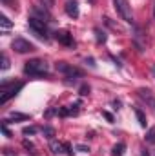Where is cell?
Returning <instances> with one entry per match:
<instances>
[{"label": "cell", "mask_w": 155, "mask_h": 156, "mask_svg": "<svg viewBox=\"0 0 155 156\" xmlns=\"http://www.w3.org/2000/svg\"><path fill=\"white\" fill-rule=\"evenodd\" d=\"M152 75H153V76H155V64H153V66H152Z\"/></svg>", "instance_id": "34"}, {"label": "cell", "mask_w": 155, "mask_h": 156, "mask_svg": "<svg viewBox=\"0 0 155 156\" xmlns=\"http://www.w3.org/2000/svg\"><path fill=\"white\" fill-rule=\"evenodd\" d=\"M95 38H97V44H104L108 40V37H106V33L100 27H95Z\"/></svg>", "instance_id": "16"}, {"label": "cell", "mask_w": 155, "mask_h": 156, "mask_svg": "<svg viewBox=\"0 0 155 156\" xmlns=\"http://www.w3.org/2000/svg\"><path fill=\"white\" fill-rule=\"evenodd\" d=\"M153 16H155V5H153Z\"/></svg>", "instance_id": "35"}, {"label": "cell", "mask_w": 155, "mask_h": 156, "mask_svg": "<svg viewBox=\"0 0 155 156\" xmlns=\"http://www.w3.org/2000/svg\"><path fill=\"white\" fill-rule=\"evenodd\" d=\"M124 151H126V145L122 142H119L117 145H113V149H112V156H122Z\"/></svg>", "instance_id": "15"}, {"label": "cell", "mask_w": 155, "mask_h": 156, "mask_svg": "<svg viewBox=\"0 0 155 156\" xmlns=\"http://www.w3.org/2000/svg\"><path fill=\"white\" fill-rule=\"evenodd\" d=\"M78 94H80V96H88V94H89V85L82 83V85L78 87Z\"/></svg>", "instance_id": "24"}, {"label": "cell", "mask_w": 155, "mask_h": 156, "mask_svg": "<svg viewBox=\"0 0 155 156\" xmlns=\"http://www.w3.org/2000/svg\"><path fill=\"white\" fill-rule=\"evenodd\" d=\"M2 133H4V134H6L7 138H11V136H13V134L9 133V129H7V125H4V123H2Z\"/></svg>", "instance_id": "29"}, {"label": "cell", "mask_w": 155, "mask_h": 156, "mask_svg": "<svg viewBox=\"0 0 155 156\" xmlns=\"http://www.w3.org/2000/svg\"><path fill=\"white\" fill-rule=\"evenodd\" d=\"M55 69H57L59 73H62L66 78H80L82 76V71L77 69V67H73V66L68 64V62H57V64H55Z\"/></svg>", "instance_id": "5"}, {"label": "cell", "mask_w": 155, "mask_h": 156, "mask_svg": "<svg viewBox=\"0 0 155 156\" xmlns=\"http://www.w3.org/2000/svg\"><path fill=\"white\" fill-rule=\"evenodd\" d=\"M133 42H135V45H137V51H139V53H142V51H144V44H142V31H141L139 27H135Z\"/></svg>", "instance_id": "12"}, {"label": "cell", "mask_w": 155, "mask_h": 156, "mask_svg": "<svg viewBox=\"0 0 155 156\" xmlns=\"http://www.w3.org/2000/svg\"><path fill=\"white\" fill-rule=\"evenodd\" d=\"M66 13H68V16H71V18H78V5L77 2H68L66 4Z\"/></svg>", "instance_id": "13"}, {"label": "cell", "mask_w": 155, "mask_h": 156, "mask_svg": "<svg viewBox=\"0 0 155 156\" xmlns=\"http://www.w3.org/2000/svg\"><path fill=\"white\" fill-rule=\"evenodd\" d=\"M40 5H46V7H49L51 9V5H53V0H39Z\"/></svg>", "instance_id": "28"}, {"label": "cell", "mask_w": 155, "mask_h": 156, "mask_svg": "<svg viewBox=\"0 0 155 156\" xmlns=\"http://www.w3.org/2000/svg\"><path fill=\"white\" fill-rule=\"evenodd\" d=\"M80 113V104H73V105H68V107H60L59 109V116H77Z\"/></svg>", "instance_id": "10"}, {"label": "cell", "mask_w": 155, "mask_h": 156, "mask_svg": "<svg viewBox=\"0 0 155 156\" xmlns=\"http://www.w3.org/2000/svg\"><path fill=\"white\" fill-rule=\"evenodd\" d=\"M29 115H24V113H11L9 115V118H4L2 120V123L4 125H7V123H11V120L13 122H26V120H29Z\"/></svg>", "instance_id": "11"}, {"label": "cell", "mask_w": 155, "mask_h": 156, "mask_svg": "<svg viewBox=\"0 0 155 156\" xmlns=\"http://www.w3.org/2000/svg\"><path fill=\"white\" fill-rule=\"evenodd\" d=\"M89 2H91V4H93V2H95V0H89Z\"/></svg>", "instance_id": "36"}, {"label": "cell", "mask_w": 155, "mask_h": 156, "mask_svg": "<svg viewBox=\"0 0 155 156\" xmlns=\"http://www.w3.org/2000/svg\"><path fill=\"white\" fill-rule=\"evenodd\" d=\"M49 149L53 154H62L64 153V144L57 142V140H49Z\"/></svg>", "instance_id": "14"}, {"label": "cell", "mask_w": 155, "mask_h": 156, "mask_svg": "<svg viewBox=\"0 0 155 156\" xmlns=\"http://www.w3.org/2000/svg\"><path fill=\"white\" fill-rule=\"evenodd\" d=\"M11 26H13V22H11L6 15H2V27H4V31H6V29H9Z\"/></svg>", "instance_id": "23"}, {"label": "cell", "mask_w": 155, "mask_h": 156, "mask_svg": "<svg viewBox=\"0 0 155 156\" xmlns=\"http://www.w3.org/2000/svg\"><path fill=\"white\" fill-rule=\"evenodd\" d=\"M9 58H7V55L6 53H2V71H7L9 69Z\"/></svg>", "instance_id": "20"}, {"label": "cell", "mask_w": 155, "mask_h": 156, "mask_svg": "<svg viewBox=\"0 0 155 156\" xmlns=\"http://www.w3.org/2000/svg\"><path fill=\"white\" fill-rule=\"evenodd\" d=\"M102 115H104V116L108 118V122H113V116H112V115H110V113H108V111H104V113H102Z\"/></svg>", "instance_id": "30"}, {"label": "cell", "mask_w": 155, "mask_h": 156, "mask_svg": "<svg viewBox=\"0 0 155 156\" xmlns=\"http://www.w3.org/2000/svg\"><path fill=\"white\" fill-rule=\"evenodd\" d=\"M133 111H135V116L139 120V125H141V127H146V116H144V113H142L139 107H135Z\"/></svg>", "instance_id": "17"}, {"label": "cell", "mask_w": 155, "mask_h": 156, "mask_svg": "<svg viewBox=\"0 0 155 156\" xmlns=\"http://www.w3.org/2000/svg\"><path fill=\"white\" fill-rule=\"evenodd\" d=\"M86 64H89L91 67H95V64H93V58H86Z\"/></svg>", "instance_id": "32"}, {"label": "cell", "mask_w": 155, "mask_h": 156, "mask_svg": "<svg viewBox=\"0 0 155 156\" xmlns=\"http://www.w3.org/2000/svg\"><path fill=\"white\" fill-rule=\"evenodd\" d=\"M146 142H148V144H155V127H152V129L146 133Z\"/></svg>", "instance_id": "19"}, {"label": "cell", "mask_w": 155, "mask_h": 156, "mask_svg": "<svg viewBox=\"0 0 155 156\" xmlns=\"http://www.w3.org/2000/svg\"><path fill=\"white\" fill-rule=\"evenodd\" d=\"M24 73L28 76H35V78H47L49 76V66L40 60V58H33L29 62H26L24 66Z\"/></svg>", "instance_id": "1"}, {"label": "cell", "mask_w": 155, "mask_h": 156, "mask_svg": "<svg viewBox=\"0 0 155 156\" xmlns=\"http://www.w3.org/2000/svg\"><path fill=\"white\" fill-rule=\"evenodd\" d=\"M55 40H57L59 44L66 45V47H75V40H73V37H71L68 31H57V33H55Z\"/></svg>", "instance_id": "9"}, {"label": "cell", "mask_w": 155, "mask_h": 156, "mask_svg": "<svg viewBox=\"0 0 155 156\" xmlns=\"http://www.w3.org/2000/svg\"><path fill=\"white\" fill-rule=\"evenodd\" d=\"M29 16H35V18H39L42 22H46V24H49V22H53V16H51V13H49V7H46V5H33L31 7V15Z\"/></svg>", "instance_id": "7"}, {"label": "cell", "mask_w": 155, "mask_h": 156, "mask_svg": "<svg viewBox=\"0 0 155 156\" xmlns=\"http://www.w3.org/2000/svg\"><path fill=\"white\" fill-rule=\"evenodd\" d=\"M2 4L11 7V9H17V0H2Z\"/></svg>", "instance_id": "26"}, {"label": "cell", "mask_w": 155, "mask_h": 156, "mask_svg": "<svg viewBox=\"0 0 155 156\" xmlns=\"http://www.w3.org/2000/svg\"><path fill=\"white\" fill-rule=\"evenodd\" d=\"M137 96H139L148 107H152V109L155 111V96H153V93H152L150 89H144V87L137 89Z\"/></svg>", "instance_id": "8"}, {"label": "cell", "mask_w": 155, "mask_h": 156, "mask_svg": "<svg viewBox=\"0 0 155 156\" xmlns=\"http://www.w3.org/2000/svg\"><path fill=\"white\" fill-rule=\"evenodd\" d=\"M42 133H44V136H46L47 140H53V136H55V129H53V127H49V125L42 127Z\"/></svg>", "instance_id": "18"}, {"label": "cell", "mask_w": 155, "mask_h": 156, "mask_svg": "<svg viewBox=\"0 0 155 156\" xmlns=\"http://www.w3.org/2000/svg\"><path fill=\"white\" fill-rule=\"evenodd\" d=\"M64 154H68V156H71V154H73V149H71V145H70L68 142L64 144Z\"/></svg>", "instance_id": "27"}, {"label": "cell", "mask_w": 155, "mask_h": 156, "mask_svg": "<svg viewBox=\"0 0 155 156\" xmlns=\"http://www.w3.org/2000/svg\"><path fill=\"white\" fill-rule=\"evenodd\" d=\"M53 115H59V107H51V109H47L44 116H46V118H51Z\"/></svg>", "instance_id": "25"}, {"label": "cell", "mask_w": 155, "mask_h": 156, "mask_svg": "<svg viewBox=\"0 0 155 156\" xmlns=\"http://www.w3.org/2000/svg\"><path fill=\"white\" fill-rule=\"evenodd\" d=\"M22 87H24V82H2V87H0V91H2L0 104H2V105L7 104L13 96L18 94V91H20Z\"/></svg>", "instance_id": "2"}, {"label": "cell", "mask_w": 155, "mask_h": 156, "mask_svg": "<svg viewBox=\"0 0 155 156\" xmlns=\"http://www.w3.org/2000/svg\"><path fill=\"white\" fill-rule=\"evenodd\" d=\"M11 49H13L15 53L26 55V53H31V51H35V45H33L29 40H26V38H15L13 42H11Z\"/></svg>", "instance_id": "6"}, {"label": "cell", "mask_w": 155, "mask_h": 156, "mask_svg": "<svg viewBox=\"0 0 155 156\" xmlns=\"http://www.w3.org/2000/svg\"><path fill=\"white\" fill-rule=\"evenodd\" d=\"M24 147L28 149V153H31L33 156H37V151H35V145H33L31 142H28V140H24Z\"/></svg>", "instance_id": "22"}, {"label": "cell", "mask_w": 155, "mask_h": 156, "mask_svg": "<svg viewBox=\"0 0 155 156\" xmlns=\"http://www.w3.org/2000/svg\"><path fill=\"white\" fill-rule=\"evenodd\" d=\"M77 149H78V151H82V153H88V151H89V149H88V147H84V145H77Z\"/></svg>", "instance_id": "31"}, {"label": "cell", "mask_w": 155, "mask_h": 156, "mask_svg": "<svg viewBox=\"0 0 155 156\" xmlns=\"http://www.w3.org/2000/svg\"><path fill=\"white\" fill-rule=\"evenodd\" d=\"M141 156H150V154H148V151H144V149H142V153H141Z\"/></svg>", "instance_id": "33"}, {"label": "cell", "mask_w": 155, "mask_h": 156, "mask_svg": "<svg viewBox=\"0 0 155 156\" xmlns=\"http://www.w3.org/2000/svg\"><path fill=\"white\" fill-rule=\"evenodd\" d=\"M28 27L33 31V35H37L39 38L42 40H47L49 38V33H47V24L46 22H42L39 18H35V16H29L28 18Z\"/></svg>", "instance_id": "4"}, {"label": "cell", "mask_w": 155, "mask_h": 156, "mask_svg": "<svg viewBox=\"0 0 155 156\" xmlns=\"http://www.w3.org/2000/svg\"><path fill=\"white\" fill-rule=\"evenodd\" d=\"M35 133H39L37 127H24V129H22V134H24V136H31V134H35Z\"/></svg>", "instance_id": "21"}, {"label": "cell", "mask_w": 155, "mask_h": 156, "mask_svg": "<svg viewBox=\"0 0 155 156\" xmlns=\"http://www.w3.org/2000/svg\"><path fill=\"white\" fill-rule=\"evenodd\" d=\"M113 7H115L117 15H119L126 24L135 26L133 15H131V5H130V2H128V0H113Z\"/></svg>", "instance_id": "3"}]
</instances>
